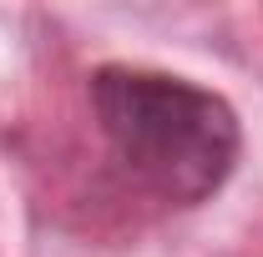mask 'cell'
Wrapping results in <instances>:
<instances>
[{
  "instance_id": "cell-1",
  "label": "cell",
  "mask_w": 263,
  "mask_h": 257,
  "mask_svg": "<svg viewBox=\"0 0 263 257\" xmlns=\"http://www.w3.org/2000/svg\"><path fill=\"white\" fill-rule=\"evenodd\" d=\"M111 157L172 207H197L238 166L243 126L218 91L152 66H97L86 81Z\"/></svg>"
}]
</instances>
